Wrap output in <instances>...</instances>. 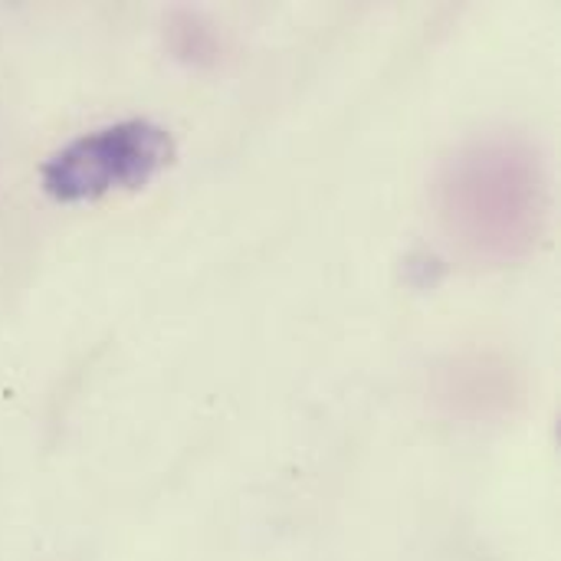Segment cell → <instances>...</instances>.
<instances>
[{"label": "cell", "instance_id": "cell-2", "mask_svg": "<svg viewBox=\"0 0 561 561\" xmlns=\"http://www.w3.org/2000/svg\"><path fill=\"white\" fill-rule=\"evenodd\" d=\"M174 158L171 135L148 122L128 118L69 141L43 164V191L53 201H95L108 191L148 184Z\"/></svg>", "mask_w": 561, "mask_h": 561}, {"label": "cell", "instance_id": "cell-1", "mask_svg": "<svg viewBox=\"0 0 561 561\" xmlns=\"http://www.w3.org/2000/svg\"><path fill=\"white\" fill-rule=\"evenodd\" d=\"M437 210L447 233L480 260L526 256L546 224V178L536 151L490 135L454 151L437 178Z\"/></svg>", "mask_w": 561, "mask_h": 561}]
</instances>
